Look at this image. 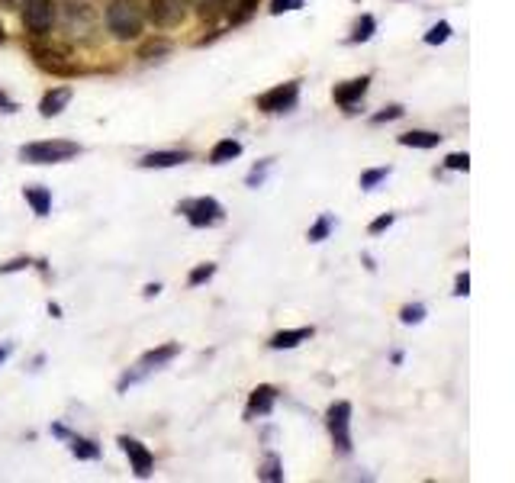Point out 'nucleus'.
Instances as JSON below:
<instances>
[{"mask_svg":"<svg viewBox=\"0 0 515 483\" xmlns=\"http://www.w3.org/2000/svg\"><path fill=\"white\" fill-rule=\"evenodd\" d=\"M104 23H107L110 36L119 39V42H129V39L142 36L145 10L139 0H110L107 13H104Z\"/></svg>","mask_w":515,"mask_h":483,"instance_id":"obj_1","label":"nucleus"},{"mask_svg":"<svg viewBox=\"0 0 515 483\" xmlns=\"http://www.w3.org/2000/svg\"><path fill=\"white\" fill-rule=\"evenodd\" d=\"M29 55H33V62L42 68V72L55 74V78H84L88 74V68L74 58L65 45H29Z\"/></svg>","mask_w":515,"mask_h":483,"instance_id":"obj_2","label":"nucleus"},{"mask_svg":"<svg viewBox=\"0 0 515 483\" xmlns=\"http://www.w3.org/2000/svg\"><path fill=\"white\" fill-rule=\"evenodd\" d=\"M81 155L78 142H68V139H49V142H29L19 149V161L27 165H62V161H72Z\"/></svg>","mask_w":515,"mask_h":483,"instance_id":"obj_3","label":"nucleus"},{"mask_svg":"<svg viewBox=\"0 0 515 483\" xmlns=\"http://www.w3.org/2000/svg\"><path fill=\"white\" fill-rule=\"evenodd\" d=\"M181 355V345L178 341H168V345H161V349H151L149 355H142V358L135 361V367L129 371V374L119 380V394L123 390H129L133 384H139L142 377H149V374H155V371H161L165 364H171V361L178 358Z\"/></svg>","mask_w":515,"mask_h":483,"instance_id":"obj_4","label":"nucleus"},{"mask_svg":"<svg viewBox=\"0 0 515 483\" xmlns=\"http://www.w3.org/2000/svg\"><path fill=\"white\" fill-rule=\"evenodd\" d=\"M19 19L29 36L45 39L55 27V0H19Z\"/></svg>","mask_w":515,"mask_h":483,"instance_id":"obj_5","label":"nucleus"},{"mask_svg":"<svg viewBox=\"0 0 515 483\" xmlns=\"http://www.w3.org/2000/svg\"><path fill=\"white\" fill-rule=\"evenodd\" d=\"M326 426H329L338 455H351V402H332L329 412H326Z\"/></svg>","mask_w":515,"mask_h":483,"instance_id":"obj_6","label":"nucleus"},{"mask_svg":"<svg viewBox=\"0 0 515 483\" xmlns=\"http://www.w3.org/2000/svg\"><path fill=\"white\" fill-rule=\"evenodd\" d=\"M300 100V84L296 80H287V84H277L274 90H267L258 97V110L261 113H290Z\"/></svg>","mask_w":515,"mask_h":483,"instance_id":"obj_7","label":"nucleus"},{"mask_svg":"<svg viewBox=\"0 0 515 483\" xmlns=\"http://www.w3.org/2000/svg\"><path fill=\"white\" fill-rule=\"evenodd\" d=\"M145 17L158 29H174L184 23V0H145L142 4Z\"/></svg>","mask_w":515,"mask_h":483,"instance_id":"obj_8","label":"nucleus"},{"mask_svg":"<svg viewBox=\"0 0 515 483\" xmlns=\"http://www.w3.org/2000/svg\"><path fill=\"white\" fill-rule=\"evenodd\" d=\"M184 210H187V223L196 226V229H206V226H216L226 219L222 206L213 197H200L194 203H184Z\"/></svg>","mask_w":515,"mask_h":483,"instance_id":"obj_9","label":"nucleus"},{"mask_svg":"<svg viewBox=\"0 0 515 483\" xmlns=\"http://www.w3.org/2000/svg\"><path fill=\"white\" fill-rule=\"evenodd\" d=\"M119 448H123L126 457H129L133 474L139 477V480H145V477L151 474V467H155V457H151L149 448H145L139 439H133V435H119Z\"/></svg>","mask_w":515,"mask_h":483,"instance_id":"obj_10","label":"nucleus"},{"mask_svg":"<svg viewBox=\"0 0 515 483\" xmlns=\"http://www.w3.org/2000/svg\"><path fill=\"white\" fill-rule=\"evenodd\" d=\"M367 88H371V78H367V74H361V78H351V80H345V84H338L332 97H335L338 107L351 113V110L361 104V97L367 94Z\"/></svg>","mask_w":515,"mask_h":483,"instance_id":"obj_11","label":"nucleus"},{"mask_svg":"<svg viewBox=\"0 0 515 483\" xmlns=\"http://www.w3.org/2000/svg\"><path fill=\"white\" fill-rule=\"evenodd\" d=\"M277 402V390L271 384H261L255 387V394H251L249 406H245V419H261V416H271Z\"/></svg>","mask_w":515,"mask_h":483,"instance_id":"obj_12","label":"nucleus"},{"mask_svg":"<svg viewBox=\"0 0 515 483\" xmlns=\"http://www.w3.org/2000/svg\"><path fill=\"white\" fill-rule=\"evenodd\" d=\"M255 7L258 0H216V10H219V17L229 19V27H242L245 19H251Z\"/></svg>","mask_w":515,"mask_h":483,"instance_id":"obj_13","label":"nucleus"},{"mask_svg":"<svg viewBox=\"0 0 515 483\" xmlns=\"http://www.w3.org/2000/svg\"><path fill=\"white\" fill-rule=\"evenodd\" d=\"M72 97H74L72 88H52L49 94H42V100H39V113H42L45 119L58 117V113L72 104Z\"/></svg>","mask_w":515,"mask_h":483,"instance_id":"obj_14","label":"nucleus"},{"mask_svg":"<svg viewBox=\"0 0 515 483\" xmlns=\"http://www.w3.org/2000/svg\"><path fill=\"white\" fill-rule=\"evenodd\" d=\"M312 335H316V329L312 326H303V329H287V332H274L271 335V349L274 351H287V349H296V345H303V341H310Z\"/></svg>","mask_w":515,"mask_h":483,"instance_id":"obj_15","label":"nucleus"},{"mask_svg":"<svg viewBox=\"0 0 515 483\" xmlns=\"http://www.w3.org/2000/svg\"><path fill=\"white\" fill-rule=\"evenodd\" d=\"M187 161H190V152H151L139 161V168H178Z\"/></svg>","mask_w":515,"mask_h":483,"instance_id":"obj_16","label":"nucleus"},{"mask_svg":"<svg viewBox=\"0 0 515 483\" xmlns=\"http://www.w3.org/2000/svg\"><path fill=\"white\" fill-rule=\"evenodd\" d=\"M442 139L444 135L432 133V129H412V133L400 135V145H406V149H438Z\"/></svg>","mask_w":515,"mask_h":483,"instance_id":"obj_17","label":"nucleus"},{"mask_svg":"<svg viewBox=\"0 0 515 483\" xmlns=\"http://www.w3.org/2000/svg\"><path fill=\"white\" fill-rule=\"evenodd\" d=\"M23 197H27V203L33 206V213H36V216H49V213H52V194H49L45 188H27V194H23Z\"/></svg>","mask_w":515,"mask_h":483,"instance_id":"obj_18","label":"nucleus"},{"mask_svg":"<svg viewBox=\"0 0 515 483\" xmlns=\"http://www.w3.org/2000/svg\"><path fill=\"white\" fill-rule=\"evenodd\" d=\"M242 155V145L235 139H222V142L213 145V152H210V161L213 165H226V161H235Z\"/></svg>","mask_w":515,"mask_h":483,"instance_id":"obj_19","label":"nucleus"},{"mask_svg":"<svg viewBox=\"0 0 515 483\" xmlns=\"http://www.w3.org/2000/svg\"><path fill=\"white\" fill-rule=\"evenodd\" d=\"M171 49H174V45H171L168 39H149V42L139 49V58H142V62H158V58H168Z\"/></svg>","mask_w":515,"mask_h":483,"instance_id":"obj_20","label":"nucleus"},{"mask_svg":"<svg viewBox=\"0 0 515 483\" xmlns=\"http://www.w3.org/2000/svg\"><path fill=\"white\" fill-rule=\"evenodd\" d=\"M377 33V19L371 17V13H365V17H357L355 29H351V36H348V42L357 45V42H367V39Z\"/></svg>","mask_w":515,"mask_h":483,"instance_id":"obj_21","label":"nucleus"},{"mask_svg":"<svg viewBox=\"0 0 515 483\" xmlns=\"http://www.w3.org/2000/svg\"><path fill=\"white\" fill-rule=\"evenodd\" d=\"M258 480H265V483H281V480H284V471H281V457H277V455L265 457V464H261V471H258Z\"/></svg>","mask_w":515,"mask_h":483,"instance_id":"obj_22","label":"nucleus"},{"mask_svg":"<svg viewBox=\"0 0 515 483\" xmlns=\"http://www.w3.org/2000/svg\"><path fill=\"white\" fill-rule=\"evenodd\" d=\"M332 229H335V216L322 213L319 219L312 223V229H310V242H326V239H329Z\"/></svg>","mask_w":515,"mask_h":483,"instance_id":"obj_23","label":"nucleus"},{"mask_svg":"<svg viewBox=\"0 0 515 483\" xmlns=\"http://www.w3.org/2000/svg\"><path fill=\"white\" fill-rule=\"evenodd\" d=\"M72 451H74V457H81V461H94V457H100L97 441L78 439V435H74V439H72Z\"/></svg>","mask_w":515,"mask_h":483,"instance_id":"obj_24","label":"nucleus"},{"mask_svg":"<svg viewBox=\"0 0 515 483\" xmlns=\"http://www.w3.org/2000/svg\"><path fill=\"white\" fill-rule=\"evenodd\" d=\"M390 178V168H371L361 174V190H377L383 180Z\"/></svg>","mask_w":515,"mask_h":483,"instance_id":"obj_25","label":"nucleus"},{"mask_svg":"<svg viewBox=\"0 0 515 483\" xmlns=\"http://www.w3.org/2000/svg\"><path fill=\"white\" fill-rule=\"evenodd\" d=\"M448 39H451V23H444V19L426 33V45H444Z\"/></svg>","mask_w":515,"mask_h":483,"instance_id":"obj_26","label":"nucleus"},{"mask_svg":"<svg viewBox=\"0 0 515 483\" xmlns=\"http://www.w3.org/2000/svg\"><path fill=\"white\" fill-rule=\"evenodd\" d=\"M400 319L406 322V326H419V322L426 319V306L422 303H409L400 310Z\"/></svg>","mask_w":515,"mask_h":483,"instance_id":"obj_27","label":"nucleus"},{"mask_svg":"<svg viewBox=\"0 0 515 483\" xmlns=\"http://www.w3.org/2000/svg\"><path fill=\"white\" fill-rule=\"evenodd\" d=\"M213 274H216V264H200V268H194L190 274H187V284L200 287V284H206V280L213 278Z\"/></svg>","mask_w":515,"mask_h":483,"instance_id":"obj_28","label":"nucleus"},{"mask_svg":"<svg viewBox=\"0 0 515 483\" xmlns=\"http://www.w3.org/2000/svg\"><path fill=\"white\" fill-rule=\"evenodd\" d=\"M271 168H274V161H271V158L258 161L255 171L249 174V188H261V184H265V178H267V171H271Z\"/></svg>","mask_w":515,"mask_h":483,"instance_id":"obj_29","label":"nucleus"},{"mask_svg":"<svg viewBox=\"0 0 515 483\" xmlns=\"http://www.w3.org/2000/svg\"><path fill=\"white\" fill-rule=\"evenodd\" d=\"M406 110L400 107V104H393V107H387V110H380V113H373L371 117V123L373 126H383V123H393V119H400Z\"/></svg>","mask_w":515,"mask_h":483,"instance_id":"obj_30","label":"nucleus"},{"mask_svg":"<svg viewBox=\"0 0 515 483\" xmlns=\"http://www.w3.org/2000/svg\"><path fill=\"white\" fill-rule=\"evenodd\" d=\"M310 0H271V13L274 17H281V13H290V10H300L306 7Z\"/></svg>","mask_w":515,"mask_h":483,"instance_id":"obj_31","label":"nucleus"},{"mask_svg":"<svg viewBox=\"0 0 515 483\" xmlns=\"http://www.w3.org/2000/svg\"><path fill=\"white\" fill-rule=\"evenodd\" d=\"M444 168H448V171H467V168H471V155H467V152L448 155V158H444Z\"/></svg>","mask_w":515,"mask_h":483,"instance_id":"obj_32","label":"nucleus"},{"mask_svg":"<svg viewBox=\"0 0 515 483\" xmlns=\"http://www.w3.org/2000/svg\"><path fill=\"white\" fill-rule=\"evenodd\" d=\"M393 223H396V216H393V213H383V216H377V219H373L371 226H367V233H371V235H380V233H387V229H390Z\"/></svg>","mask_w":515,"mask_h":483,"instance_id":"obj_33","label":"nucleus"},{"mask_svg":"<svg viewBox=\"0 0 515 483\" xmlns=\"http://www.w3.org/2000/svg\"><path fill=\"white\" fill-rule=\"evenodd\" d=\"M467 294H471V274L461 271V274L454 278V296H467Z\"/></svg>","mask_w":515,"mask_h":483,"instance_id":"obj_34","label":"nucleus"},{"mask_svg":"<svg viewBox=\"0 0 515 483\" xmlns=\"http://www.w3.org/2000/svg\"><path fill=\"white\" fill-rule=\"evenodd\" d=\"M29 268V258H13L7 261V264H0V274H10V271H23Z\"/></svg>","mask_w":515,"mask_h":483,"instance_id":"obj_35","label":"nucleus"},{"mask_svg":"<svg viewBox=\"0 0 515 483\" xmlns=\"http://www.w3.org/2000/svg\"><path fill=\"white\" fill-rule=\"evenodd\" d=\"M19 110V104L17 100H10L7 94H4V90H0V113H17Z\"/></svg>","mask_w":515,"mask_h":483,"instance_id":"obj_36","label":"nucleus"},{"mask_svg":"<svg viewBox=\"0 0 515 483\" xmlns=\"http://www.w3.org/2000/svg\"><path fill=\"white\" fill-rule=\"evenodd\" d=\"M52 435H55V439H62V441H72L74 439V432L65 429V426H52Z\"/></svg>","mask_w":515,"mask_h":483,"instance_id":"obj_37","label":"nucleus"},{"mask_svg":"<svg viewBox=\"0 0 515 483\" xmlns=\"http://www.w3.org/2000/svg\"><path fill=\"white\" fill-rule=\"evenodd\" d=\"M0 7H7V10H17V7H19V0H0Z\"/></svg>","mask_w":515,"mask_h":483,"instance_id":"obj_38","label":"nucleus"},{"mask_svg":"<svg viewBox=\"0 0 515 483\" xmlns=\"http://www.w3.org/2000/svg\"><path fill=\"white\" fill-rule=\"evenodd\" d=\"M158 290H161V284H149V287H145V294H149V296H158Z\"/></svg>","mask_w":515,"mask_h":483,"instance_id":"obj_39","label":"nucleus"},{"mask_svg":"<svg viewBox=\"0 0 515 483\" xmlns=\"http://www.w3.org/2000/svg\"><path fill=\"white\" fill-rule=\"evenodd\" d=\"M0 42H7V33H4V27H0Z\"/></svg>","mask_w":515,"mask_h":483,"instance_id":"obj_40","label":"nucleus"},{"mask_svg":"<svg viewBox=\"0 0 515 483\" xmlns=\"http://www.w3.org/2000/svg\"><path fill=\"white\" fill-rule=\"evenodd\" d=\"M4 358H7V349H0V361H4Z\"/></svg>","mask_w":515,"mask_h":483,"instance_id":"obj_41","label":"nucleus"}]
</instances>
